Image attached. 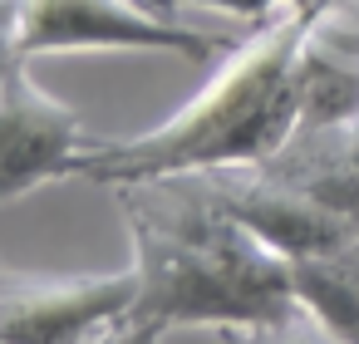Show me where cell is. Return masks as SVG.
Here are the masks:
<instances>
[{
  "label": "cell",
  "mask_w": 359,
  "mask_h": 344,
  "mask_svg": "<svg viewBox=\"0 0 359 344\" xmlns=\"http://www.w3.org/2000/svg\"><path fill=\"white\" fill-rule=\"evenodd\" d=\"M344 6H349V11H359V0H344Z\"/></svg>",
  "instance_id": "11"
},
{
  "label": "cell",
  "mask_w": 359,
  "mask_h": 344,
  "mask_svg": "<svg viewBox=\"0 0 359 344\" xmlns=\"http://www.w3.org/2000/svg\"><path fill=\"white\" fill-rule=\"evenodd\" d=\"M148 6H158V11H168V6H163V0H148Z\"/></svg>",
  "instance_id": "12"
},
{
  "label": "cell",
  "mask_w": 359,
  "mask_h": 344,
  "mask_svg": "<svg viewBox=\"0 0 359 344\" xmlns=\"http://www.w3.org/2000/svg\"><path fill=\"white\" fill-rule=\"evenodd\" d=\"M163 339H168V334H163ZM163 339H153V344H163Z\"/></svg>",
  "instance_id": "13"
},
{
  "label": "cell",
  "mask_w": 359,
  "mask_h": 344,
  "mask_svg": "<svg viewBox=\"0 0 359 344\" xmlns=\"http://www.w3.org/2000/svg\"><path fill=\"white\" fill-rule=\"evenodd\" d=\"M212 192L222 197V207L231 216H241L266 246H276L285 261H305V256H325L339 251L349 241H359V231L325 207L320 197H310L305 187L285 182L280 172H271L266 163H241V167H207Z\"/></svg>",
  "instance_id": "6"
},
{
  "label": "cell",
  "mask_w": 359,
  "mask_h": 344,
  "mask_svg": "<svg viewBox=\"0 0 359 344\" xmlns=\"http://www.w3.org/2000/svg\"><path fill=\"white\" fill-rule=\"evenodd\" d=\"M290 270H295L300 305L315 310L344 344H359V241L325 256L290 261Z\"/></svg>",
  "instance_id": "8"
},
{
  "label": "cell",
  "mask_w": 359,
  "mask_h": 344,
  "mask_svg": "<svg viewBox=\"0 0 359 344\" xmlns=\"http://www.w3.org/2000/svg\"><path fill=\"white\" fill-rule=\"evenodd\" d=\"M20 60L65 50H158L182 60H217L231 40L168 20L148 0H15Z\"/></svg>",
  "instance_id": "3"
},
{
  "label": "cell",
  "mask_w": 359,
  "mask_h": 344,
  "mask_svg": "<svg viewBox=\"0 0 359 344\" xmlns=\"http://www.w3.org/2000/svg\"><path fill=\"white\" fill-rule=\"evenodd\" d=\"M300 128H339L359 118V11L344 0L320 6L295 55Z\"/></svg>",
  "instance_id": "7"
},
{
  "label": "cell",
  "mask_w": 359,
  "mask_h": 344,
  "mask_svg": "<svg viewBox=\"0 0 359 344\" xmlns=\"http://www.w3.org/2000/svg\"><path fill=\"white\" fill-rule=\"evenodd\" d=\"M0 275H6V266H0Z\"/></svg>",
  "instance_id": "14"
},
{
  "label": "cell",
  "mask_w": 359,
  "mask_h": 344,
  "mask_svg": "<svg viewBox=\"0 0 359 344\" xmlns=\"http://www.w3.org/2000/svg\"><path fill=\"white\" fill-rule=\"evenodd\" d=\"M226 344H344L315 310L295 305L280 319H261V324H241V329H222Z\"/></svg>",
  "instance_id": "9"
},
{
  "label": "cell",
  "mask_w": 359,
  "mask_h": 344,
  "mask_svg": "<svg viewBox=\"0 0 359 344\" xmlns=\"http://www.w3.org/2000/svg\"><path fill=\"white\" fill-rule=\"evenodd\" d=\"M320 11V6H315ZM315 11H280L266 25H251L241 45L226 50L217 74L158 128L128 138H94L74 177L118 187L163 172H207L266 163L300 128L295 55Z\"/></svg>",
  "instance_id": "2"
},
{
  "label": "cell",
  "mask_w": 359,
  "mask_h": 344,
  "mask_svg": "<svg viewBox=\"0 0 359 344\" xmlns=\"http://www.w3.org/2000/svg\"><path fill=\"white\" fill-rule=\"evenodd\" d=\"M153 339H163V329L158 324H143V319H118V324H109L104 334H94V339H84V344H153Z\"/></svg>",
  "instance_id": "10"
},
{
  "label": "cell",
  "mask_w": 359,
  "mask_h": 344,
  "mask_svg": "<svg viewBox=\"0 0 359 344\" xmlns=\"http://www.w3.org/2000/svg\"><path fill=\"white\" fill-rule=\"evenodd\" d=\"M94 138L99 133L30 74V60H20L0 84V207L74 177Z\"/></svg>",
  "instance_id": "5"
},
{
  "label": "cell",
  "mask_w": 359,
  "mask_h": 344,
  "mask_svg": "<svg viewBox=\"0 0 359 344\" xmlns=\"http://www.w3.org/2000/svg\"><path fill=\"white\" fill-rule=\"evenodd\" d=\"M138 270L133 319L202 329H241L280 319L300 305L290 261L222 207L207 172H163L114 187Z\"/></svg>",
  "instance_id": "1"
},
{
  "label": "cell",
  "mask_w": 359,
  "mask_h": 344,
  "mask_svg": "<svg viewBox=\"0 0 359 344\" xmlns=\"http://www.w3.org/2000/svg\"><path fill=\"white\" fill-rule=\"evenodd\" d=\"M138 305V270H20L0 275V344H84Z\"/></svg>",
  "instance_id": "4"
}]
</instances>
